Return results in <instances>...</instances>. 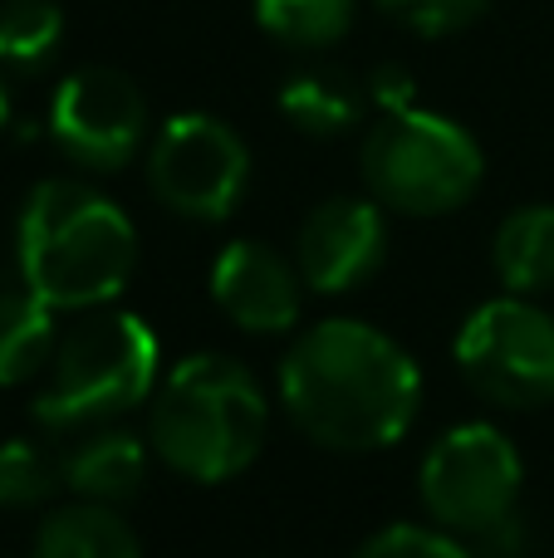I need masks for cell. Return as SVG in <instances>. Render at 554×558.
<instances>
[{
  "mask_svg": "<svg viewBox=\"0 0 554 558\" xmlns=\"http://www.w3.org/2000/svg\"><path fill=\"white\" fill-rule=\"evenodd\" d=\"M280 407L314 446L369 456L412 432L422 412V373L383 328L363 318H324L285 348Z\"/></svg>",
  "mask_w": 554,
  "mask_h": 558,
  "instance_id": "1",
  "label": "cell"
},
{
  "mask_svg": "<svg viewBox=\"0 0 554 558\" xmlns=\"http://www.w3.org/2000/svg\"><path fill=\"white\" fill-rule=\"evenodd\" d=\"M15 251L25 289L59 314L113 304L137 270V231L128 211L74 177H49L25 196Z\"/></svg>",
  "mask_w": 554,
  "mask_h": 558,
  "instance_id": "2",
  "label": "cell"
},
{
  "mask_svg": "<svg viewBox=\"0 0 554 558\" xmlns=\"http://www.w3.org/2000/svg\"><path fill=\"white\" fill-rule=\"evenodd\" d=\"M270 436V397L245 363L226 353L182 357L153 392L147 441L167 471L196 485L241 475Z\"/></svg>",
  "mask_w": 554,
  "mask_h": 558,
  "instance_id": "3",
  "label": "cell"
},
{
  "mask_svg": "<svg viewBox=\"0 0 554 558\" xmlns=\"http://www.w3.org/2000/svg\"><path fill=\"white\" fill-rule=\"evenodd\" d=\"M162 348L143 314L98 304L84 308L49 357V383L35 397V422L49 432H88L123 422L157 392Z\"/></svg>",
  "mask_w": 554,
  "mask_h": 558,
  "instance_id": "4",
  "label": "cell"
},
{
  "mask_svg": "<svg viewBox=\"0 0 554 558\" xmlns=\"http://www.w3.org/2000/svg\"><path fill=\"white\" fill-rule=\"evenodd\" d=\"M359 167L369 196L398 216H451L477 196L486 177L477 137L457 118L427 108L383 113L378 128L363 137Z\"/></svg>",
  "mask_w": 554,
  "mask_h": 558,
  "instance_id": "5",
  "label": "cell"
},
{
  "mask_svg": "<svg viewBox=\"0 0 554 558\" xmlns=\"http://www.w3.org/2000/svg\"><path fill=\"white\" fill-rule=\"evenodd\" d=\"M451 357L467 387L491 407L535 412L554 402V314L530 294H501L471 308Z\"/></svg>",
  "mask_w": 554,
  "mask_h": 558,
  "instance_id": "6",
  "label": "cell"
},
{
  "mask_svg": "<svg viewBox=\"0 0 554 558\" xmlns=\"http://www.w3.org/2000/svg\"><path fill=\"white\" fill-rule=\"evenodd\" d=\"M520 485H526V465L516 441L491 422L451 426L418 465L422 510L432 514V524L467 539H481L516 514Z\"/></svg>",
  "mask_w": 554,
  "mask_h": 558,
  "instance_id": "7",
  "label": "cell"
},
{
  "mask_svg": "<svg viewBox=\"0 0 554 558\" xmlns=\"http://www.w3.org/2000/svg\"><path fill=\"white\" fill-rule=\"evenodd\" d=\"M147 186L182 221H226L251 186L245 137L212 113L167 118L147 147Z\"/></svg>",
  "mask_w": 554,
  "mask_h": 558,
  "instance_id": "8",
  "label": "cell"
},
{
  "mask_svg": "<svg viewBox=\"0 0 554 558\" xmlns=\"http://www.w3.org/2000/svg\"><path fill=\"white\" fill-rule=\"evenodd\" d=\"M49 137L74 167L118 172L147 143V98L123 69L88 64L55 88Z\"/></svg>",
  "mask_w": 554,
  "mask_h": 558,
  "instance_id": "9",
  "label": "cell"
},
{
  "mask_svg": "<svg viewBox=\"0 0 554 558\" xmlns=\"http://www.w3.org/2000/svg\"><path fill=\"white\" fill-rule=\"evenodd\" d=\"M388 260V221L373 196H329L300 221L294 265L304 289L344 294L373 279Z\"/></svg>",
  "mask_w": 554,
  "mask_h": 558,
  "instance_id": "10",
  "label": "cell"
},
{
  "mask_svg": "<svg viewBox=\"0 0 554 558\" xmlns=\"http://www.w3.org/2000/svg\"><path fill=\"white\" fill-rule=\"evenodd\" d=\"M212 299L236 328L255 338L290 333L304 308L300 265L275 255L265 241H231L212 265Z\"/></svg>",
  "mask_w": 554,
  "mask_h": 558,
  "instance_id": "11",
  "label": "cell"
},
{
  "mask_svg": "<svg viewBox=\"0 0 554 558\" xmlns=\"http://www.w3.org/2000/svg\"><path fill=\"white\" fill-rule=\"evenodd\" d=\"M59 471H64V490H74V500L123 505L147 481V446H143V436H133L118 422L88 426L59 456Z\"/></svg>",
  "mask_w": 554,
  "mask_h": 558,
  "instance_id": "12",
  "label": "cell"
},
{
  "mask_svg": "<svg viewBox=\"0 0 554 558\" xmlns=\"http://www.w3.org/2000/svg\"><path fill=\"white\" fill-rule=\"evenodd\" d=\"M29 558H143L133 524L118 514V505L74 500L45 514Z\"/></svg>",
  "mask_w": 554,
  "mask_h": 558,
  "instance_id": "13",
  "label": "cell"
},
{
  "mask_svg": "<svg viewBox=\"0 0 554 558\" xmlns=\"http://www.w3.org/2000/svg\"><path fill=\"white\" fill-rule=\"evenodd\" d=\"M491 270L506 294L554 289V206H516L491 235Z\"/></svg>",
  "mask_w": 554,
  "mask_h": 558,
  "instance_id": "14",
  "label": "cell"
},
{
  "mask_svg": "<svg viewBox=\"0 0 554 558\" xmlns=\"http://www.w3.org/2000/svg\"><path fill=\"white\" fill-rule=\"evenodd\" d=\"M55 314L35 289L0 294V387H20L35 373H45L59 348Z\"/></svg>",
  "mask_w": 554,
  "mask_h": 558,
  "instance_id": "15",
  "label": "cell"
},
{
  "mask_svg": "<svg viewBox=\"0 0 554 558\" xmlns=\"http://www.w3.org/2000/svg\"><path fill=\"white\" fill-rule=\"evenodd\" d=\"M363 94L339 69H300L280 84V113L304 137H344L359 123Z\"/></svg>",
  "mask_w": 554,
  "mask_h": 558,
  "instance_id": "16",
  "label": "cell"
},
{
  "mask_svg": "<svg viewBox=\"0 0 554 558\" xmlns=\"http://www.w3.org/2000/svg\"><path fill=\"white\" fill-rule=\"evenodd\" d=\"M255 20L290 49H329L349 35L353 0H255Z\"/></svg>",
  "mask_w": 554,
  "mask_h": 558,
  "instance_id": "17",
  "label": "cell"
},
{
  "mask_svg": "<svg viewBox=\"0 0 554 558\" xmlns=\"http://www.w3.org/2000/svg\"><path fill=\"white\" fill-rule=\"evenodd\" d=\"M64 39V10L55 0H5L0 5V64L45 69Z\"/></svg>",
  "mask_w": 554,
  "mask_h": 558,
  "instance_id": "18",
  "label": "cell"
},
{
  "mask_svg": "<svg viewBox=\"0 0 554 558\" xmlns=\"http://www.w3.org/2000/svg\"><path fill=\"white\" fill-rule=\"evenodd\" d=\"M64 485L59 461L35 441H5L0 446V510H35Z\"/></svg>",
  "mask_w": 554,
  "mask_h": 558,
  "instance_id": "19",
  "label": "cell"
},
{
  "mask_svg": "<svg viewBox=\"0 0 554 558\" xmlns=\"http://www.w3.org/2000/svg\"><path fill=\"white\" fill-rule=\"evenodd\" d=\"M383 15H393L398 25H408L412 35L447 39L461 35L467 25H477L486 15V0H378Z\"/></svg>",
  "mask_w": 554,
  "mask_h": 558,
  "instance_id": "20",
  "label": "cell"
},
{
  "mask_svg": "<svg viewBox=\"0 0 554 558\" xmlns=\"http://www.w3.org/2000/svg\"><path fill=\"white\" fill-rule=\"evenodd\" d=\"M353 558H477L451 530H422V524H393L378 530Z\"/></svg>",
  "mask_w": 554,
  "mask_h": 558,
  "instance_id": "21",
  "label": "cell"
},
{
  "mask_svg": "<svg viewBox=\"0 0 554 558\" xmlns=\"http://www.w3.org/2000/svg\"><path fill=\"white\" fill-rule=\"evenodd\" d=\"M369 98L383 108V113H398V108H412V98H418V84H412L408 69L383 64L378 74L369 78Z\"/></svg>",
  "mask_w": 554,
  "mask_h": 558,
  "instance_id": "22",
  "label": "cell"
},
{
  "mask_svg": "<svg viewBox=\"0 0 554 558\" xmlns=\"http://www.w3.org/2000/svg\"><path fill=\"white\" fill-rule=\"evenodd\" d=\"M5 113H10V98H5V84H0V128H5Z\"/></svg>",
  "mask_w": 554,
  "mask_h": 558,
  "instance_id": "23",
  "label": "cell"
}]
</instances>
